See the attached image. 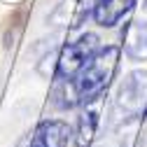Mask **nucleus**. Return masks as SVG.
Here are the masks:
<instances>
[{
    "mask_svg": "<svg viewBox=\"0 0 147 147\" xmlns=\"http://www.w3.org/2000/svg\"><path fill=\"white\" fill-rule=\"evenodd\" d=\"M70 138H72V128L68 126V121L47 119L33 131L28 147H68Z\"/></svg>",
    "mask_w": 147,
    "mask_h": 147,
    "instance_id": "obj_4",
    "label": "nucleus"
},
{
    "mask_svg": "<svg viewBox=\"0 0 147 147\" xmlns=\"http://www.w3.org/2000/svg\"><path fill=\"white\" fill-rule=\"evenodd\" d=\"M96 124H98V107H91V110H86V112L82 115V119H80V138H77L80 140V147H84L91 140Z\"/></svg>",
    "mask_w": 147,
    "mask_h": 147,
    "instance_id": "obj_7",
    "label": "nucleus"
},
{
    "mask_svg": "<svg viewBox=\"0 0 147 147\" xmlns=\"http://www.w3.org/2000/svg\"><path fill=\"white\" fill-rule=\"evenodd\" d=\"M117 61H119V47H115V45L98 49L89 59V63L80 70V75L75 80V86H77V94H80L82 103L98 100L103 96V91L107 89L110 80L115 77Z\"/></svg>",
    "mask_w": 147,
    "mask_h": 147,
    "instance_id": "obj_1",
    "label": "nucleus"
},
{
    "mask_svg": "<svg viewBox=\"0 0 147 147\" xmlns=\"http://www.w3.org/2000/svg\"><path fill=\"white\" fill-rule=\"evenodd\" d=\"M98 51V38L94 33H86L75 42H68L59 56L56 65V77L59 80H75L80 75V70L89 63V59Z\"/></svg>",
    "mask_w": 147,
    "mask_h": 147,
    "instance_id": "obj_2",
    "label": "nucleus"
},
{
    "mask_svg": "<svg viewBox=\"0 0 147 147\" xmlns=\"http://www.w3.org/2000/svg\"><path fill=\"white\" fill-rule=\"evenodd\" d=\"M145 103H147V72H131L119 89L117 110H121L124 117H140L145 112Z\"/></svg>",
    "mask_w": 147,
    "mask_h": 147,
    "instance_id": "obj_3",
    "label": "nucleus"
},
{
    "mask_svg": "<svg viewBox=\"0 0 147 147\" xmlns=\"http://www.w3.org/2000/svg\"><path fill=\"white\" fill-rule=\"evenodd\" d=\"M124 49L133 61H147V21H133L124 35Z\"/></svg>",
    "mask_w": 147,
    "mask_h": 147,
    "instance_id": "obj_6",
    "label": "nucleus"
},
{
    "mask_svg": "<svg viewBox=\"0 0 147 147\" xmlns=\"http://www.w3.org/2000/svg\"><path fill=\"white\" fill-rule=\"evenodd\" d=\"M133 3L136 0H96L94 21L103 28H112L133 9Z\"/></svg>",
    "mask_w": 147,
    "mask_h": 147,
    "instance_id": "obj_5",
    "label": "nucleus"
},
{
    "mask_svg": "<svg viewBox=\"0 0 147 147\" xmlns=\"http://www.w3.org/2000/svg\"><path fill=\"white\" fill-rule=\"evenodd\" d=\"M142 5H145V9H147V0H142Z\"/></svg>",
    "mask_w": 147,
    "mask_h": 147,
    "instance_id": "obj_8",
    "label": "nucleus"
}]
</instances>
